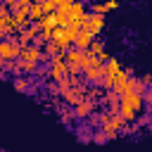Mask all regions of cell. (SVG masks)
Segmentation results:
<instances>
[{"mask_svg":"<svg viewBox=\"0 0 152 152\" xmlns=\"http://www.w3.org/2000/svg\"><path fill=\"white\" fill-rule=\"evenodd\" d=\"M119 104H121V119L124 121H131L138 116L140 107H142V95H133V93H124L119 97Z\"/></svg>","mask_w":152,"mask_h":152,"instance_id":"6da1fadb","label":"cell"},{"mask_svg":"<svg viewBox=\"0 0 152 152\" xmlns=\"http://www.w3.org/2000/svg\"><path fill=\"white\" fill-rule=\"evenodd\" d=\"M102 26H104V17H102V14H95V12H93V14H86V19H83V24H81V28L88 31L90 36L100 33Z\"/></svg>","mask_w":152,"mask_h":152,"instance_id":"7a4b0ae2","label":"cell"},{"mask_svg":"<svg viewBox=\"0 0 152 152\" xmlns=\"http://www.w3.org/2000/svg\"><path fill=\"white\" fill-rule=\"evenodd\" d=\"M19 45L12 40V38H5V40H0V59H14V57H19Z\"/></svg>","mask_w":152,"mask_h":152,"instance_id":"3957f363","label":"cell"},{"mask_svg":"<svg viewBox=\"0 0 152 152\" xmlns=\"http://www.w3.org/2000/svg\"><path fill=\"white\" fill-rule=\"evenodd\" d=\"M76 50H90V45H93V36L88 33V31H83V28H78V33H76Z\"/></svg>","mask_w":152,"mask_h":152,"instance_id":"277c9868","label":"cell"},{"mask_svg":"<svg viewBox=\"0 0 152 152\" xmlns=\"http://www.w3.org/2000/svg\"><path fill=\"white\" fill-rule=\"evenodd\" d=\"M21 57H24L26 64H33V62L43 59V52H40L38 48H26V50H21Z\"/></svg>","mask_w":152,"mask_h":152,"instance_id":"5b68a950","label":"cell"},{"mask_svg":"<svg viewBox=\"0 0 152 152\" xmlns=\"http://www.w3.org/2000/svg\"><path fill=\"white\" fill-rule=\"evenodd\" d=\"M64 74H66V64L62 62V57H55L52 59V76L55 78H62Z\"/></svg>","mask_w":152,"mask_h":152,"instance_id":"8992f818","label":"cell"},{"mask_svg":"<svg viewBox=\"0 0 152 152\" xmlns=\"http://www.w3.org/2000/svg\"><path fill=\"white\" fill-rule=\"evenodd\" d=\"M102 76H104V64H95V66L88 69V78L90 81H102Z\"/></svg>","mask_w":152,"mask_h":152,"instance_id":"52a82bcc","label":"cell"},{"mask_svg":"<svg viewBox=\"0 0 152 152\" xmlns=\"http://www.w3.org/2000/svg\"><path fill=\"white\" fill-rule=\"evenodd\" d=\"M116 7H119L116 2H107V5H93V12H95V14H104V12L116 10Z\"/></svg>","mask_w":152,"mask_h":152,"instance_id":"ba28073f","label":"cell"},{"mask_svg":"<svg viewBox=\"0 0 152 152\" xmlns=\"http://www.w3.org/2000/svg\"><path fill=\"white\" fill-rule=\"evenodd\" d=\"M28 10H31V14H28V19H38V21L43 19V7H40V5H31Z\"/></svg>","mask_w":152,"mask_h":152,"instance_id":"9c48e42d","label":"cell"},{"mask_svg":"<svg viewBox=\"0 0 152 152\" xmlns=\"http://www.w3.org/2000/svg\"><path fill=\"white\" fill-rule=\"evenodd\" d=\"M90 107H93L90 102H78V104H76V116H86V112H88Z\"/></svg>","mask_w":152,"mask_h":152,"instance_id":"30bf717a","label":"cell"},{"mask_svg":"<svg viewBox=\"0 0 152 152\" xmlns=\"http://www.w3.org/2000/svg\"><path fill=\"white\" fill-rule=\"evenodd\" d=\"M93 140H95V142H104V140H107V133H104V131H95V133H93Z\"/></svg>","mask_w":152,"mask_h":152,"instance_id":"8fae6325","label":"cell"},{"mask_svg":"<svg viewBox=\"0 0 152 152\" xmlns=\"http://www.w3.org/2000/svg\"><path fill=\"white\" fill-rule=\"evenodd\" d=\"M14 88H17V90H26V78H21V76L14 78Z\"/></svg>","mask_w":152,"mask_h":152,"instance_id":"7c38bea8","label":"cell"},{"mask_svg":"<svg viewBox=\"0 0 152 152\" xmlns=\"http://www.w3.org/2000/svg\"><path fill=\"white\" fill-rule=\"evenodd\" d=\"M40 7H43V12H52V10H57V2H43Z\"/></svg>","mask_w":152,"mask_h":152,"instance_id":"4fadbf2b","label":"cell"}]
</instances>
